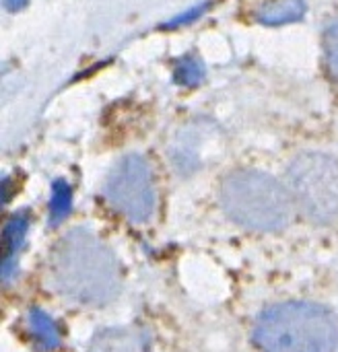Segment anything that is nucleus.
<instances>
[{"label":"nucleus","instance_id":"5","mask_svg":"<svg viewBox=\"0 0 338 352\" xmlns=\"http://www.w3.org/2000/svg\"><path fill=\"white\" fill-rule=\"evenodd\" d=\"M105 198L130 221H149L155 210V186L147 161L138 155L124 157L105 182Z\"/></svg>","mask_w":338,"mask_h":352},{"label":"nucleus","instance_id":"4","mask_svg":"<svg viewBox=\"0 0 338 352\" xmlns=\"http://www.w3.org/2000/svg\"><path fill=\"white\" fill-rule=\"evenodd\" d=\"M289 192L314 223H330L338 214V163L322 153H304L287 171Z\"/></svg>","mask_w":338,"mask_h":352},{"label":"nucleus","instance_id":"10","mask_svg":"<svg viewBox=\"0 0 338 352\" xmlns=\"http://www.w3.org/2000/svg\"><path fill=\"white\" fill-rule=\"evenodd\" d=\"M207 78L204 62L196 56H184L173 68V80L180 87H198Z\"/></svg>","mask_w":338,"mask_h":352},{"label":"nucleus","instance_id":"14","mask_svg":"<svg viewBox=\"0 0 338 352\" xmlns=\"http://www.w3.org/2000/svg\"><path fill=\"white\" fill-rule=\"evenodd\" d=\"M27 2H29V0H4V8L10 10V12H12V10H21V8L27 6Z\"/></svg>","mask_w":338,"mask_h":352},{"label":"nucleus","instance_id":"6","mask_svg":"<svg viewBox=\"0 0 338 352\" xmlns=\"http://www.w3.org/2000/svg\"><path fill=\"white\" fill-rule=\"evenodd\" d=\"M89 352H147V338L130 328H114L101 332Z\"/></svg>","mask_w":338,"mask_h":352},{"label":"nucleus","instance_id":"12","mask_svg":"<svg viewBox=\"0 0 338 352\" xmlns=\"http://www.w3.org/2000/svg\"><path fill=\"white\" fill-rule=\"evenodd\" d=\"M324 50H326V64L330 74L338 80V21H335L324 35Z\"/></svg>","mask_w":338,"mask_h":352},{"label":"nucleus","instance_id":"13","mask_svg":"<svg viewBox=\"0 0 338 352\" xmlns=\"http://www.w3.org/2000/svg\"><path fill=\"white\" fill-rule=\"evenodd\" d=\"M209 4L211 2H202V4H196V6H192V8H188L186 12H182V14H178V16H173L171 21H167L163 27L165 29H176V27H182V25H188V23H192V21H196L198 16H202L204 12H207V8H209Z\"/></svg>","mask_w":338,"mask_h":352},{"label":"nucleus","instance_id":"3","mask_svg":"<svg viewBox=\"0 0 338 352\" xmlns=\"http://www.w3.org/2000/svg\"><path fill=\"white\" fill-rule=\"evenodd\" d=\"M225 212L246 229L279 231L293 219V196L275 177L260 171H235L221 188Z\"/></svg>","mask_w":338,"mask_h":352},{"label":"nucleus","instance_id":"11","mask_svg":"<svg viewBox=\"0 0 338 352\" xmlns=\"http://www.w3.org/2000/svg\"><path fill=\"white\" fill-rule=\"evenodd\" d=\"M72 208V192H70V186L62 179H58L54 186H52V200H50V225L52 227H58L66 214L70 212Z\"/></svg>","mask_w":338,"mask_h":352},{"label":"nucleus","instance_id":"1","mask_svg":"<svg viewBox=\"0 0 338 352\" xmlns=\"http://www.w3.org/2000/svg\"><path fill=\"white\" fill-rule=\"evenodd\" d=\"M52 274L58 291L83 305L109 303L120 291L116 256L83 229H74L58 241L52 256Z\"/></svg>","mask_w":338,"mask_h":352},{"label":"nucleus","instance_id":"7","mask_svg":"<svg viewBox=\"0 0 338 352\" xmlns=\"http://www.w3.org/2000/svg\"><path fill=\"white\" fill-rule=\"evenodd\" d=\"M29 229V217L25 212L14 214L6 225H4V233H2V278L8 280L12 270H14V260L17 254L25 241Z\"/></svg>","mask_w":338,"mask_h":352},{"label":"nucleus","instance_id":"8","mask_svg":"<svg viewBox=\"0 0 338 352\" xmlns=\"http://www.w3.org/2000/svg\"><path fill=\"white\" fill-rule=\"evenodd\" d=\"M27 330L37 351L50 352L60 346V330L56 322L41 309H31L27 314Z\"/></svg>","mask_w":338,"mask_h":352},{"label":"nucleus","instance_id":"9","mask_svg":"<svg viewBox=\"0 0 338 352\" xmlns=\"http://www.w3.org/2000/svg\"><path fill=\"white\" fill-rule=\"evenodd\" d=\"M308 6L304 0H273L264 6L258 8L256 21L262 25H285V23H295L306 14Z\"/></svg>","mask_w":338,"mask_h":352},{"label":"nucleus","instance_id":"2","mask_svg":"<svg viewBox=\"0 0 338 352\" xmlns=\"http://www.w3.org/2000/svg\"><path fill=\"white\" fill-rule=\"evenodd\" d=\"M254 340L264 352H332L337 320L318 303H281L258 318Z\"/></svg>","mask_w":338,"mask_h":352}]
</instances>
